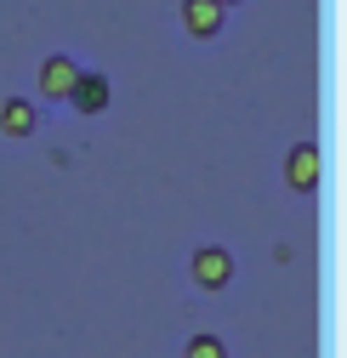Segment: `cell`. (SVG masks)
I'll use <instances>...</instances> for the list:
<instances>
[{
    "label": "cell",
    "mask_w": 347,
    "mask_h": 358,
    "mask_svg": "<svg viewBox=\"0 0 347 358\" xmlns=\"http://www.w3.org/2000/svg\"><path fill=\"white\" fill-rule=\"evenodd\" d=\"M183 358H228V341L216 336V330H194L183 341Z\"/></svg>",
    "instance_id": "obj_7"
},
{
    "label": "cell",
    "mask_w": 347,
    "mask_h": 358,
    "mask_svg": "<svg viewBox=\"0 0 347 358\" xmlns=\"http://www.w3.org/2000/svg\"><path fill=\"white\" fill-rule=\"evenodd\" d=\"M188 273H194L199 290H228L234 285V250L228 245H199L188 256Z\"/></svg>",
    "instance_id": "obj_2"
},
{
    "label": "cell",
    "mask_w": 347,
    "mask_h": 358,
    "mask_svg": "<svg viewBox=\"0 0 347 358\" xmlns=\"http://www.w3.org/2000/svg\"><path fill=\"white\" fill-rule=\"evenodd\" d=\"M34 131H40V103L34 97H0V137L23 143Z\"/></svg>",
    "instance_id": "obj_5"
},
{
    "label": "cell",
    "mask_w": 347,
    "mask_h": 358,
    "mask_svg": "<svg viewBox=\"0 0 347 358\" xmlns=\"http://www.w3.org/2000/svg\"><path fill=\"white\" fill-rule=\"evenodd\" d=\"M108 103H114V80L103 69H80L74 92H69V108L74 114H108Z\"/></svg>",
    "instance_id": "obj_3"
},
{
    "label": "cell",
    "mask_w": 347,
    "mask_h": 358,
    "mask_svg": "<svg viewBox=\"0 0 347 358\" xmlns=\"http://www.w3.org/2000/svg\"><path fill=\"white\" fill-rule=\"evenodd\" d=\"M216 6H222V12H228V6H239V0H216Z\"/></svg>",
    "instance_id": "obj_8"
},
{
    "label": "cell",
    "mask_w": 347,
    "mask_h": 358,
    "mask_svg": "<svg viewBox=\"0 0 347 358\" xmlns=\"http://www.w3.org/2000/svg\"><path fill=\"white\" fill-rule=\"evenodd\" d=\"M80 69H85V63H80V57H69V52L40 57V69H34V97H46V103H69Z\"/></svg>",
    "instance_id": "obj_1"
},
{
    "label": "cell",
    "mask_w": 347,
    "mask_h": 358,
    "mask_svg": "<svg viewBox=\"0 0 347 358\" xmlns=\"http://www.w3.org/2000/svg\"><path fill=\"white\" fill-rule=\"evenodd\" d=\"M177 23H183L188 40H216L222 23H228V12L216 6V0H177Z\"/></svg>",
    "instance_id": "obj_4"
},
{
    "label": "cell",
    "mask_w": 347,
    "mask_h": 358,
    "mask_svg": "<svg viewBox=\"0 0 347 358\" xmlns=\"http://www.w3.org/2000/svg\"><path fill=\"white\" fill-rule=\"evenodd\" d=\"M285 182H290L296 194H313V188H319V143H296V148L285 154Z\"/></svg>",
    "instance_id": "obj_6"
}]
</instances>
